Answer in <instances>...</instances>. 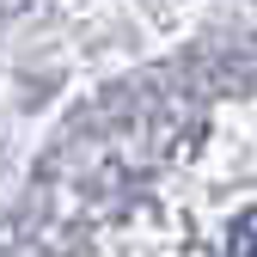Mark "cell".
Masks as SVG:
<instances>
[{
    "label": "cell",
    "mask_w": 257,
    "mask_h": 257,
    "mask_svg": "<svg viewBox=\"0 0 257 257\" xmlns=\"http://www.w3.org/2000/svg\"><path fill=\"white\" fill-rule=\"evenodd\" d=\"M227 257H257V208L233 220V233H227Z\"/></svg>",
    "instance_id": "6da1fadb"
}]
</instances>
